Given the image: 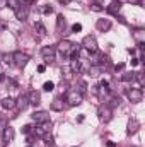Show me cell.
<instances>
[{
  "instance_id": "cell-19",
  "label": "cell",
  "mask_w": 145,
  "mask_h": 147,
  "mask_svg": "<svg viewBox=\"0 0 145 147\" xmlns=\"http://www.w3.org/2000/svg\"><path fill=\"white\" fill-rule=\"evenodd\" d=\"M0 106H2L3 110H12V108H15V99L10 98V96H7V98H3V99L0 101Z\"/></svg>"
},
{
  "instance_id": "cell-10",
  "label": "cell",
  "mask_w": 145,
  "mask_h": 147,
  "mask_svg": "<svg viewBox=\"0 0 145 147\" xmlns=\"http://www.w3.org/2000/svg\"><path fill=\"white\" fill-rule=\"evenodd\" d=\"M14 137H15V132H14V128H12L10 125H7V127L3 128V134H2V142H3L5 146H9V144L14 140Z\"/></svg>"
},
{
  "instance_id": "cell-42",
  "label": "cell",
  "mask_w": 145,
  "mask_h": 147,
  "mask_svg": "<svg viewBox=\"0 0 145 147\" xmlns=\"http://www.w3.org/2000/svg\"><path fill=\"white\" fill-rule=\"evenodd\" d=\"M33 2H34V0H24L22 3H26V5H29V7H31V3H33Z\"/></svg>"
},
{
  "instance_id": "cell-9",
  "label": "cell",
  "mask_w": 145,
  "mask_h": 147,
  "mask_svg": "<svg viewBox=\"0 0 145 147\" xmlns=\"http://www.w3.org/2000/svg\"><path fill=\"white\" fill-rule=\"evenodd\" d=\"M31 118H33V121H34L36 125H41V123L50 121V113H48V111H34V113L31 115Z\"/></svg>"
},
{
  "instance_id": "cell-7",
  "label": "cell",
  "mask_w": 145,
  "mask_h": 147,
  "mask_svg": "<svg viewBox=\"0 0 145 147\" xmlns=\"http://www.w3.org/2000/svg\"><path fill=\"white\" fill-rule=\"evenodd\" d=\"M126 96H128V99L132 103H140L144 99V91L140 87H132V89L126 91Z\"/></svg>"
},
{
  "instance_id": "cell-46",
  "label": "cell",
  "mask_w": 145,
  "mask_h": 147,
  "mask_svg": "<svg viewBox=\"0 0 145 147\" xmlns=\"http://www.w3.org/2000/svg\"><path fill=\"white\" fill-rule=\"evenodd\" d=\"M60 2H62V3H70L72 0H60Z\"/></svg>"
},
{
  "instance_id": "cell-28",
  "label": "cell",
  "mask_w": 145,
  "mask_h": 147,
  "mask_svg": "<svg viewBox=\"0 0 145 147\" xmlns=\"http://www.w3.org/2000/svg\"><path fill=\"white\" fill-rule=\"evenodd\" d=\"M5 5L9 7V9H12V10H15L19 5H21V0H5Z\"/></svg>"
},
{
  "instance_id": "cell-29",
  "label": "cell",
  "mask_w": 145,
  "mask_h": 147,
  "mask_svg": "<svg viewBox=\"0 0 145 147\" xmlns=\"http://www.w3.org/2000/svg\"><path fill=\"white\" fill-rule=\"evenodd\" d=\"M109 101H111V103H109L108 106L111 108V110H113V108H116V106H119V103H121V99H119V96H113V98H111Z\"/></svg>"
},
{
  "instance_id": "cell-14",
  "label": "cell",
  "mask_w": 145,
  "mask_h": 147,
  "mask_svg": "<svg viewBox=\"0 0 145 147\" xmlns=\"http://www.w3.org/2000/svg\"><path fill=\"white\" fill-rule=\"evenodd\" d=\"M96 28H97V31H101V33L109 31V29H111V21H109V19H97V21H96Z\"/></svg>"
},
{
  "instance_id": "cell-33",
  "label": "cell",
  "mask_w": 145,
  "mask_h": 147,
  "mask_svg": "<svg viewBox=\"0 0 145 147\" xmlns=\"http://www.w3.org/2000/svg\"><path fill=\"white\" fill-rule=\"evenodd\" d=\"M2 60H3V63L10 65V63H12V53H3V55H2Z\"/></svg>"
},
{
  "instance_id": "cell-27",
  "label": "cell",
  "mask_w": 145,
  "mask_h": 147,
  "mask_svg": "<svg viewBox=\"0 0 145 147\" xmlns=\"http://www.w3.org/2000/svg\"><path fill=\"white\" fill-rule=\"evenodd\" d=\"M121 80H123V82H132V80H135V72H125L121 75Z\"/></svg>"
},
{
  "instance_id": "cell-26",
  "label": "cell",
  "mask_w": 145,
  "mask_h": 147,
  "mask_svg": "<svg viewBox=\"0 0 145 147\" xmlns=\"http://www.w3.org/2000/svg\"><path fill=\"white\" fill-rule=\"evenodd\" d=\"M133 38H135L137 45H144L145 43V33L142 31V29H137V31L133 33Z\"/></svg>"
},
{
  "instance_id": "cell-45",
  "label": "cell",
  "mask_w": 145,
  "mask_h": 147,
  "mask_svg": "<svg viewBox=\"0 0 145 147\" xmlns=\"http://www.w3.org/2000/svg\"><path fill=\"white\" fill-rule=\"evenodd\" d=\"M106 147H116V144H114V142H108V144H106Z\"/></svg>"
},
{
  "instance_id": "cell-24",
  "label": "cell",
  "mask_w": 145,
  "mask_h": 147,
  "mask_svg": "<svg viewBox=\"0 0 145 147\" xmlns=\"http://www.w3.org/2000/svg\"><path fill=\"white\" fill-rule=\"evenodd\" d=\"M68 57H70V60H79L80 58V46L79 45H73L70 53H68Z\"/></svg>"
},
{
  "instance_id": "cell-35",
  "label": "cell",
  "mask_w": 145,
  "mask_h": 147,
  "mask_svg": "<svg viewBox=\"0 0 145 147\" xmlns=\"http://www.w3.org/2000/svg\"><path fill=\"white\" fill-rule=\"evenodd\" d=\"M41 12H43L44 16H50V14H53V7H51V5H44V7L41 9Z\"/></svg>"
},
{
  "instance_id": "cell-17",
  "label": "cell",
  "mask_w": 145,
  "mask_h": 147,
  "mask_svg": "<svg viewBox=\"0 0 145 147\" xmlns=\"http://www.w3.org/2000/svg\"><path fill=\"white\" fill-rule=\"evenodd\" d=\"M65 29H67V21H65V17L60 14V16L56 17V33H58V34H63Z\"/></svg>"
},
{
  "instance_id": "cell-32",
  "label": "cell",
  "mask_w": 145,
  "mask_h": 147,
  "mask_svg": "<svg viewBox=\"0 0 145 147\" xmlns=\"http://www.w3.org/2000/svg\"><path fill=\"white\" fill-rule=\"evenodd\" d=\"M135 79L138 80V84H140V89H142V86L145 84V77L142 72H135Z\"/></svg>"
},
{
  "instance_id": "cell-5",
  "label": "cell",
  "mask_w": 145,
  "mask_h": 147,
  "mask_svg": "<svg viewBox=\"0 0 145 147\" xmlns=\"http://www.w3.org/2000/svg\"><path fill=\"white\" fill-rule=\"evenodd\" d=\"M65 101L68 106H79L84 101V94H80L79 91H68L65 96Z\"/></svg>"
},
{
  "instance_id": "cell-47",
  "label": "cell",
  "mask_w": 145,
  "mask_h": 147,
  "mask_svg": "<svg viewBox=\"0 0 145 147\" xmlns=\"http://www.w3.org/2000/svg\"><path fill=\"white\" fill-rule=\"evenodd\" d=\"M28 147H33V146H28Z\"/></svg>"
},
{
  "instance_id": "cell-16",
  "label": "cell",
  "mask_w": 145,
  "mask_h": 147,
  "mask_svg": "<svg viewBox=\"0 0 145 147\" xmlns=\"http://www.w3.org/2000/svg\"><path fill=\"white\" fill-rule=\"evenodd\" d=\"M28 98H29V105H33V106H38L41 103V92L39 91H29Z\"/></svg>"
},
{
  "instance_id": "cell-44",
  "label": "cell",
  "mask_w": 145,
  "mask_h": 147,
  "mask_svg": "<svg viewBox=\"0 0 145 147\" xmlns=\"http://www.w3.org/2000/svg\"><path fill=\"white\" fill-rule=\"evenodd\" d=\"M130 2H133V3H137V5H142V0H130Z\"/></svg>"
},
{
  "instance_id": "cell-20",
  "label": "cell",
  "mask_w": 145,
  "mask_h": 147,
  "mask_svg": "<svg viewBox=\"0 0 145 147\" xmlns=\"http://www.w3.org/2000/svg\"><path fill=\"white\" fill-rule=\"evenodd\" d=\"M48 130H50V121L38 125L36 128H34V134H36V137H43L44 134H48Z\"/></svg>"
},
{
  "instance_id": "cell-13",
  "label": "cell",
  "mask_w": 145,
  "mask_h": 147,
  "mask_svg": "<svg viewBox=\"0 0 145 147\" xmlns=\"http://www.w3.org/2000/svg\"><path fill=\"white\" fill-rule=\"evenodd\" d=\"M138 128H140V121H138L137 118H132V120L128 121V128H126V134H128V135H135V134L138 132Z\"/></svg>"
},
{
  "instance_id": "cell-37",
  "label": "cell",
  "mask_w": 145,
  "mask_h": 147,
  "mask_svg": "<svg viewBox=\"0 0 145 147\" xmlns=\"http://www.w3.org/2000/svg\"><path fill=\"white\" fill-rule=\"evenodd\" d=\"M82 31V24H79V22H75L72 26V33H80Z\"/></svg>"
},
{
  "instance_id": "cell-38",
  "label": "cell",
  "mask_w": 145,
  "mask_h": 147,
  "mask_svg": "<svg viewBox=\"0 0 145 147\" xmlns=\"http://www.w3.org/2000/svg\"><path fill=\"white\" fill-rule=\"evenodd\" d=\"M44 70H46V65H38V72L39 74H43Z\"/></svg>"
},
{
  "instance_id": "cell-6",
  "label": "cell",
  "mask_w": 145,
  "mask_h": 147,
  "mask_svg": "<svg viewBox=\"0 0 145 147\" xmlns=\"http://www.w3.org/2000/svg\"><path fill=\"white\" fill-rule=\"evenodd\" d=\"M97 116H99V120H101L103 123H109L111 118H113V110L109 108L108 105H101V106L97 108Z\"/></svg>"
},
{
  "instance_id": "cell-21",
  "label": "cell",
  "mask_w": 145,
  "mask_h": 147,
  "mask_svg": "<svg viewBox=\"0 0 145 147\" xmlns=\"http://www.w3.org/2000/svg\"><path fill=\"white\" fill-rule=\"evenodd\" d=\"M34 31H36L38 39H41V38H44L48 34V33H46V28L43 26V22H36V24H34Z\"/></svg>"
},
{
  "instance_id": "cell-34",
  "label": "cell",
  "mask_w": 145,
  "mask_h": 147,
  "mask_svg": "<svg viewBox=\"0 0 145 147\" xmlns=\"http://www.w3.org/2000/svg\"><path fill=\"white\" fill-rule=\"evenodd\" d=\"M43 139H44V142H46V146H48V147H53V137H51V135L44 134V135H43Z\"/></svg>"
},
{
  "instance_id": "cell-4",
  "label": "cell",
  "mask_w": 145,
  "mask_h": 147,
  "mask_svg": "<svg viewBox=\"0 0 145 147\" xmlns=\"http://www.w3.org/2000/svg\"><path fill=\"white\" fill-rule=\"evenodd\" d=\"M82 48H85L89 53H96V51H99L96 36H92V34H87V36H84V39H82Z\"/></svg>"
},
{
  "instance_id": "cell-18",
  "label": "cell",
  "mask_w": 145,
  "mask_h": 147,
  "mask_svg": "<svg viewBox=\"0 0 145 147\" xmlns=\"http://www.w3.org/2000/svg\"><path fill=\"white\" fill-rule=\"evenodd\" d=\"M15 106H19V110L24 111L28 106H29V98H28V94H21L19 96V99L15 101Z\"/></svg>"
},
{
  "instance_id": "cell-12",
  "label": "cell",
  "mask_w": 145,
  "mask_h": 147,
  "mask_svg": "<svg viewBox=\"0 0 145 147\" xmlns=\"http://www.w3.org/2000/svg\"><path fill=\"white\" fill-rule=\"evenodd\" d=\"M70 72L72 74H84L85 72V67L82 63V60H70Z\"/></svg>"
},
{
  "instance_id": "cell-11",
  "label": "cell",
  "mask_w": 145,
  "mask_h": 147,
  "mask_svg": "<svg viewBox=\"0 0 145 147\" xmlns=\"http://www.w3.org/2000/svg\"><path fill=\"white\" fill-rule=\"evenodd\" d=\"M72 46H73V43H72V41H68V39H62V41L56 45V48L60 50V53H62L63 57H68V53H70Z\"/></svg>"
},
{
  "instance_id": "cell-41",
  "label": "cell",
  "mask_w": 145,
  "mask_h": 147,
  "mask_svg": "<svg viewBox=\"0 0 145 147\" xmlns=\"http://www.w3.org/2000/svg\"><path fill=\"white\" fill-rule=\"evenodd\" d=\"M138 63H140L138 58H133V60H132V67H135V65H138Z\"/></svg>"
},
{
  "instance_id": "cell-30",
  "label": "cell",
  "mask_w": 145,
  "mask_h": 147,
  "mask_svg": "<svg viewBox=\"0 0 145 147\" xmlns=\"http://www.w3.org/2000/svg\"><path fill=\"white\" fill-rule=\"evenodd\" d=\"M77 91H79L80 94H85V92H87V82H85V80H79V87H77Z\"/></svg>"
},
{
  "instance_id": "cell-43",
  "label": "cell",
  "mask_w": 145,
  "mask_h": 147,
  "mask_svg": "<svg viewBox=\"0 0 145 147\" xmlns=\"http://www.w3.org/2000/svg\"><path fill=\"white\" fill-rule=\"evenodd\" d=\"M128 53L130 55H135V48H128Z\"/></svg>"
},
{
  "instance_id": "cell-1",
  "label": "cell",
  "mask_w": 145,
  "mask_h": 147,
  "mask_svg": "<svg viewBox=\"0 0 145 147\" xmlns=\"http://www.w3.org/2000/svg\"><path fill=\"white\" fill-rule=\"evenodd\" d=\"M29 60H31V57L28 53H24V51H14L12 53V63L17 69H24L29 63Z\"/></svg>"
},
{
  "instance_id": "cell-39",
  "label": "cell",
  "mask_w": 145,
  "mask_h": 147,
  "mask_svg": "<svg viewBox=\"0 0 145 147\" xmlns=\"http://www.w3.org/2000/svg\"><path fill=\"white\" fill-rule=\"evenodd\" d=\"M114 69H116V72H118V70H123V69H125V63H118Z\"/></svg>"
},
{
  "instance_id": "cell-31",
  "label": "cell",
  "mask_w": 145,
  "mask_h": 147,
  "mask_svg": "<svg viewBox=\"0 0 145 147\" xmlns=\"http://www.w3.org/2000/svg\"><path fill=\"white\" fill-rule=\"evenodd\" d=\"M55 89V84L51 82V80H48V82H44L43 84V91H46V92H51Z\"/></svg>"
},
{
  "instance_id": "cell-3",
  "label": "cell",
  "mask_w": 145,
  "mask_h": 147,
  "mask_svg": "<svg viewBox=\"0 0 145 147\" xmlns=\"http://www.w3.org/2000/svg\"><path fill=\"white\" fill-rule=\"evenodd\" d=\"M55 53H56V46H43L41 48V57H43V62L44 65H51L55 62Z\"/></svg>"
},
{
  "instance_id": "cell-25",
  "label": "cell",
  "mask_w": 145,
  "mask_h": 147,
  "mask_svg": "<svg viewBox=\"0 0 145 147\" xmlns=\"http://www.w3.org/2000/svg\"><path fill=\"white\" fill-rule=\"evenodd\" d=\"M89 7H91V10H92V12H103V10H104V5H103L99 0H92Z\"/></svg>"
},
{
  "instance_id": "cell-22",
  "label": "cell",
  "mask_w": 145,
  "mask_h": 147,
  "mask_svg": "<svg viewBox=\"0 0 145 147\" xmlns=\"http://www.w3.org/2000/svg\"><path fill=\"white\" fill-rule=\"evenodd\" d=\"M63 106H65L63 98H55V99L51 101V110L53 111H62L63 110Z\"/></svg>"
},
{
  "instance_id": "cell-40",
  "label": "cell",
  "mask_w": 145,
  "mask_h": 147,
  "mask_svg": "<svg viewBox=\"0 0 145 147\" xmlns=\"http://www.w3.org/2000/svg\"><path fill=\"white\" fill-rule=\"evenodd\" d=\"M7 125L3 123V121H0V137H2V134H3V128H5Z\"/></svg>"
},
{
  "instance_id": "cell-23",
  "label": "cell",
  "mask_w": 145,
  "mask_h": 147,
  "mask_svg": "<svg viewBox=\"0 0 145 147\" xmlns=\"http://www.w3.org/2000/svg\"><path fill=\"white\" fill-rule=\"evenodd\" d=\"M87 72H89L91 77H99V75L103 74V67H99V65H94V63H92V65L89 67V70H87Z\"/></svg>"
},
{
  "instance_id": "cell-36",
  "label": "cell",
  "mask_w": 145,
  "mask_h": 147,
  "mask_svg": "<svg viewBox=\"0 0 145 147\" xmlns=\"http://www.w3.org/2000/svg\"><path fill=\"white\" fill-rule=\"evenodd\" d=\"M31 132H33V125H24V127H22V134H24V135H29Z\"/></svg>"
},
{
  "instance_id": "cell-2",
  "label": "cell",
  "mask_w": 145,
  "mask_h": 147,
  "mask_svg": "<svg viewBox=\"0 0 145 147\" xmlns=\"http://www.w3.org/2000/svg\"><path fill=\"white\" fill-rule=\"evenodd\" d=\"M94 94H96L101 101H104V99L109 96V82L106 80V79H103L97 86H94Z\"/></svg>"
},
{
  "instance_id": "cell-15",
  "label": "cell",
  "mask_w": 145,
  "mask_h": 147,
  "mask_svg": "<svg viewBox=\"0 0 145 147\" xmlns=\"http://www.w3.org/2000/svg\"><path fill=\"white\" fill-rule=\"evenodd\" d=\"M119 9H121V3H119V0H113L108 7H106V12H108V14H111V16H118Z\"/></svg>"
},
{
  "instance_id": "cell-8",
  "label": "cell",
  "mask_w": 145,
  "mask_h": 147,
  "mask_svg": "<svg viewBox=\"0 0 145 147\" xmlns=\"http://www.w3.org/2000/svg\"><path fill=\"white\" fill-rule=\"evenodd\" d=\"M14 12H15V19H17V21H21V22H24V21L28 19V16H29V5L21 3Z\"/></svg>"
}]
</instances>
